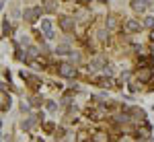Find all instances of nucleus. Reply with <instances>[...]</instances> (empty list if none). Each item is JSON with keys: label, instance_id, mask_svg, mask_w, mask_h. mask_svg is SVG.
Masks as SVG:
<instances>
[{"label": "nucleus", "instance_id": "10", "mask_svg": "<svg viewBox=\"0 0 154 142\" xmlns=\"http://www.w3.org/2000/svg\"><path fill=\"white\" fill-rule=\"evenodd\" d=\"M150 130H152V128H150V124H146V128H140V130L136 132V138H140V140H142V138H150Z\"/></svg>", "mask_w": 154, "mask_h": 142}, {"label": "nucleus", "instance_id": "19", "mask_svg": "<svg viewBox=\"0 0 154 142\" xmlns=\"http://www.w3.org/2000/svg\"><path fill=\"white\" fill-rule=\"evenodd\" d=\"M39 103H41L39 97H31V105H39Z\"/></svg>", "mask_w": 154, "mask_h": 142}, {"label": "nucleus", "instance_id": "8", "mask_svg": "<svg viewBox=\"0 0 154 142\" xmlns=\"http://www.w3.org/2000/svg\"><path fill=\"white\" fill-rule=\"evenodd\" d=\"M105 66H107V60L103 58V56H97V58H93V62H91V68H93V70L105 68Z\"/></svg>", "mask_w": 154, "mask_h": 142}, {"label": "nucleus", "instance_id": "5", "mask_svg": "<svg viewBox=\"0 0 154 142\" xmlns=\"http://www.w3.org/2000/svg\"><path fill=\"white\" fill-rule=\"evenodd\" d=\"M58 25H60L62 31H72V29H74V19H72V17H60Z\"/></svg>", "mask_w": 154, "mask_h": 142}, {"label": "nucleus", "instance_id": "16", "mask_svg": "<svg viewBox=\"0 0 154 142\" xmlns=\"http://www.w3.org/2000/svg\"><path fill=\"white\" fill-rule=\"evenodd\" d=\"M54 128H56V126H54L51 121H48V124H43V132H45V134H51V132H54Z\"/></svg>", "mask_w": 154, "mask_h": 142}, {"label": "nucleus", "instance_id": "14", "mask_svg": "<svg viewBox=\"0 0 154 142\" xmlns=\"http://www.w3.org/2000/svg\"><path fill=\"white\" fill-rule=\"evenodd\" d=\"M45 107H48L49 113H56V109H58V105H56L54 101H45Z\"/></svg>", "mask_w": 154, "mask_h": 142}, {"label": "nucleus", "instance_id": "1", "mask_svg": "<svg viewBox=\"0 0 154 142\" xmlns=\"http://www.w3.org/2000/svg\"><path fill=\"white\" fill-rule=\"evenodd\" d=\"M58 72H60L62 78H76V74H78V70L72 66L70 62H62L58 66Z\"/></svg>", "mask_w": 154, "mask_h": 142}, {"label": "nucleus", "instance_id": "2", "mask_svg": "<svg viewBox=\"0 0 154 142\" xmlns=\"http://www.w3.org/2000/svg\"><path fill=\"white\" fill-rule=\"evenodd\" d=\"M41 11H43V8H39V6H33V8H27V11H25V21H27V23H35L37 19H39V17H41Z\"/></svg>", "mask_w": 154, "mask_h": 142}, {"label": "nucleus", "instance_id": "20", "mask_svg": "<svg viewBox=\"0 0 154 142\" xmlns=\"http://www.w3.org/2000/svg\"><path fill=\"white\" fill-rule=\"evenodd\" d=\"M70 58L72 60H80V54H78V52H70Z\"/></svg>", "mask_w": 154, "mask_h": 142}, {"label": "nucleus", "instance_id": "15", "mask_svg": "<svg viewBox=\"0 0 154 142\" xmlns=\"http://www.w3.org/2000/svg\"><path fill=\"white\" fill-rule=\"evenodd\" d=\"M144 27H148V29H154V19H152V17H146V19H144Z\"/></svg>", "mask_w": 154, "mask_h": 142}, {"label": "nucleus", "instance_id": "13", "mask_svg": "<svg viewBox=\"0 0 154 142\" xmlns=\"http://www.w3.org/2000/svg\"><path fill=\"white\" fill-rule=\"evenodd\" d=\"M56 52H58V54H70V47L66 46V43H62V46L56 47Z\"/></svg>", "mask_w": 154, "mask_h": 142}, {"label": "nucleus", "instance_id": "6", "mask_svg": "<svg viewBox=\"0 0 154 142\" xmlns=\"http://www.w3.org/2000/svg\"><path fill=\"white\" fill-rule=\"evenodd\" d=\"M150 78H152V70H150V68H142V70H138V80H140L142 84L148 83Z\"/></svg>", "mask_w": 154, "mask_h": 142}, {"label": "nucleus", "instance_id": "23", "mask_svg": "<svg viewBox=\"0 0 154 142\" xmlns=\"http://www.w3.org/2000/svg\"><path fill=\"white\" fill-rule=\"evenodd\" d=\"M99 2H107V0H99Z\"/></svg>", "mask_w": 154, "mask_h": 142}, {"label": "nucleus", "instance_id": "11", "mask_svg": "<svg viewBox=\"0 0 154 142\" xmlns=\"http://www.w3.org/2000/svg\"><path fill=\"white\" fill-rule=\"evenodd\" d=\"M41 29H43V35L48 37V39H51V37H54V31H51V23H49V21H43Z\"/></svg>", "mask_w": 154, "mask_h": 142}, {"label": "nucleus", "instance_id": "3", "mask_svg": "<svg viewBox=\"0 0 154 142\" xmlns=\"http://www.w3.org/2000/svg\"><path fill=\"white\" fill-rule=\"evenodd\" d=\"M130 6H131L134 12H146L148 6H150V0H131Z\"/></svg>", "mask_w": 154, "mask_h": 142}, {"label": "nucleus", "instance_id": "17", "mask_svg": "<svg viewBox=\"0 0 154 142\" xmlns=\"http://www.w3.org/2000/svg\"><path fill=\"white\" fill-rule=\"evenodd\" d=\"M2 33H4V35H8V33H11V23H8L6 19H4V23H2Z\"/></svg>", "mask_w": 154, "mask_h": 142}, {"label": "nucleus", "instance_id": "12", "mask_svg": "<svg viewBox=\"0 0 154 142\" xmlns=\"http://www.w3.org/2000/svg\"><path fill=\"white\" fill-rule=\"evenodd\" d=\"M8 109H11V97H8L6 93H2V111L6 113Z\"/></svg>", "mask_w": 154, "mask_h": 142}, {"label": "nucleus", "instance_id": "4", "mask_svg": "<svg viewBox=\"0 0 154 142\" xmlns=\"http://www.w3.org/2000/svg\"><path fill=\"white\" fill-rule=\"evenodd\" d=\"M142 23H138V21H134V19H130V21H125L123 23V29L128 31V33H138V31H142Z\"/></svg>", "mask_w": 154, "mask_h": 142}, {"label": "nucleus", "instance_id": "22", "mask_svg": "<svg viewBox=\"0 0 154 142\" xmlns=\"http://www.w3.org/2000/svg\"><path fill=\"white\" fill-rule=\"evenodd\" d=\"M150 41H154V29H150Z\"/></svg>", "mask_w": 154, "mask_h": 142}, {"label": "nucleus", "instance_id": "9", "mask_svg": "<svg viewBox=\"0 0 154 142\" xmlns=\"http://www.w3.org/2000/svg\"><path fill=\"white\" fill-rule=\"evenodd\" d=\"M41 8H43L45 12H56V11H58V4H56L54 0H43Z\"/></svg>", "mask_w": 154, "mask_h": 142}, {"label": "nucleus", "instance_id": "18", "mask_svg": "<svg viewBox=\"0 0 154 142\" xmlns=\"http://www.w3.org/2000/svg\"><path fill=\"white\" fill-rule=\"evenodd\" d=\"M95 140H109V136H107V134H101V132H99V134H95Z\"/></svg>", "mask_w": 154, "mask_h": 142}, {"label": "nucleus", "instance_id": "21", "mask_svg": "<svg viewBox=\"0 0 154 142\" xmlns=\"http://www.w3.org/2000/svg\"><path fill=\"white\" fill-rule=\"evenodd\" d=\"M66 136V130H60V132H56V138H64Z\"/></svg>", "mask_w": 154, "mask_h": 142}, {"label": "nucleus", "instance_id": "7", "mask_svg": "<svg viewBox=\"0 0 154 142\" xmlns=\"http://www.w3.org/2000/svg\"><path fill=\"white\" fill-rule=\"evenodd\" d=\"M107 29H109V31H115V29H119V19H117V14H109V17H107Z\"/></svg>", "mask_w": 154, "mask_h": 142}]
</instances>
